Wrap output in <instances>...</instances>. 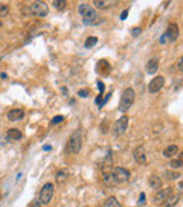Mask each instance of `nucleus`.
<instances>
[{"label": "nucleus", "instance_id": "1", "mask_svg": "<svg viewBox=\"0 0 183 207\" xmlns=\"http://www.w3.org/2000/svg\"><path fill=\"white\" fill-rule=\"evenodd\" d=\"M79 13L82 14L83 24H86V26H97V24L103 23V18L96 13V10L86 3H82L79 6Z\"/></svg>", "mask_w": 183, "mask_h": 207}, {"label": "nucleus", "instance_id": "2", "mask_svg": "<svg viewBox=\"0 0 183 207\" xmlns=\"http://www.w3.org/2000/svg\"><path fill=\"white\" fill-rule=\"evenodd\" d=\"M135 102V92L132 88H127L121 94V99H120V104H118V110L121 113H127L130 109L132 107Z\"/></svg>", "mask_w": 183, "mask_h": 207}, {"label": "nucleus", "instance_id": "3", "mask_svg": "<svg viewBox=\"0 0 183 207\" xmlns=\"http://www.w3.org/2000/svg\"><path fill=\"white\" fill-rule=\"evenodd\" d=\"M82 149V130H76L75 133H72V135L69 137L66 144V152L68 154H79Z\"/></svg>", "mask_w": 183, "mask_h": 207}, {"label": "nucleus", "instance_id": "4", "mask_svg": "<svg viewBox=\"0 0 183 207\" xmlns=\"http://www.w3.org/2000/svg\"><path fill=\"white\" fill-rule=\"evenodd\" d=\"M111 175L113 179H114L115 184H121V183H127L130 180V170L125 169V168H121V166H115L111 169Z\"/></svg>", "mask_w": 183, "mask_h": 207}, {"label": "nucleus", "instance_id": "5", "mask_svg": "<svg viewBox=\"0 0 183 207\" xmlns=\"http://www.w3.org/2000/svg\"><path fill=\"white\" fill-rule=\"evenodd\" d=\"M53 197V184L52 183H45L42 189L39 190L38 201L41 204H49Z\"/></svg>", "mask_w": 183, "mask_h": 207}, {"label": "nucleus", "instance_id": "6", "mask_svg": "<svg viewBox=\"0 0 183 207\" xmlns=\"http://www.w3.org/2000/svg\"><path fill=\"white\" fill-rule=\"evenodd\" d=\"M28 9H30L31 14L37 16V17H45L48 14V12H49L45 2H33L28 6Z\"/></svg>", "mask_w": 183, "mask_h": 207}, {"label": "nucleus", "instance_id": "7", "mask_svg": "<svg viewBox=\"0 0 183 207\" xmlns=\"http://www.w3.org/2000/svg\"><path fill=\"white\" fill-rule=\"evenodd\" d=\"M172 192H173V190H172V187H166V189L158 190V192L155 193V196H154V199H152V201H154L155 204H162V203H165V200L172 194Z\"/></svg>", "mask_w": 183, "mask_h": 207}, {"label": "nucleus", "instance_id": "8", "mask_svg": "<svg viewBox=\"0 0 183 207\" xmlns=\"http://www.w3.org/2000/svg\"><path fill=\"white\" fill-rule=\"evenodd\" d=\"M127 127H128V117L123 116L121 119H118L117 121L114 123V127H113V130H114L115 135H121V134L125 133Z\"/></svg>", "mask_w": 183, "mask_h": 207}, {"label": "nucleus", "instance_id": "9", "mask_svg": "<svg viewBox=\"0 0 183 207\" xmlns=\"http://www.w3.org/2000/svg\"><path fill=\"white\" fill-rule=\"evenodd\" d=\"M163 85H165V78L163 76H155L154 79L149 82L148 92L149 93H156V92H159L160 89L163 88Z\"/></svg>", "mask_w": 183, "mask_h": 207}, {"label": "nucleus", "instance_id": "10", "mask_svg": "<svg viewBox=\"0 0 183 207\" xmlns=\"http://www.w3.org/2000/svg\"><path fill=\"white\" fill-rule=\"evenodd\" d=\"M165 35H166V40H168L169 43H175V41L177 40V37H179V26L175 23L169 24Z\"/></svg>", "mask_w": 183, "mask_h": 207}, {"label": "nucleus", "instance_id": "11", "mask_svg": "<svg viewBox=\"0 0 183 207\" xmlns=\"http://www.w3.org/2000/svg\"><path fill=\"white\" fill-rule=\"evenodd\" d=\"M134 159L138 164H145L146 162V152H145V147L144 145H138L134 151Z\"/></svg>", "mask_w": 183, "mask_h": 207}, {"label": "nucleus", "instance_id": "12", "mask_svg": "<svg viewBox=\"0 0 183 207\" xmlns=\"http://www.w3.org/2000/svg\"><path fill=\"white\" fill-rule=\"evenodd\" d=\"M158 68H159V61H158L156 58H152V59H149L148 62H146L145 72L148 75H155L158 72Z\"/></svg>", "mask_w": 183, "mask_h": 207}, {"label": "nucleus", "instance_id": "13", "mask_svg": "<svg viewBox=\"0 0 183 207\" xmlns=\"http://www.w3.org/2000/svg\"><path fill=\"white\" fill-rule=\"evenodd\" d=\"M148 184L151 189L160 190L162 189V179H160L158 175H152V176H149V179H148Z\"/></svg>", "mask_w": 183, "mask_h": 207}, {"label": "nucleus", "instance_id": "14", "mask_svg": "<svg viewBox=\"0 0 183 207\" xmlns=\"http://www.w3.org/2000/svg\"><path fill=\"white\" fill-rule=\"evenodd\" d=\"M7 119L10 121H20V120L24 119V111L20 110V109H14V110H10L7 113Z\"/></svg>", "mask_w": 183, "mask_h": 207}, {"label": "nucleus", "instance_id": "15", "mask_svg": "<svg viewBox=\"0 0 183 207\" xmlns=\"http://www.w3.org/2000/svg\"><path fill=\"white\" fill-rule=\"evenodd\" d=\"M180 199H182V193H179V194H173V193H172V194L165 200V206L166 207H175L180 201Z\"/></svg>", "mask_w": 183, "mask_h": 207}, {"label": "nucleus", "instance_id": "16", "mask_svg": "<svg viewBox=\"0 0 183 207\" xmlns=\"http://www.w3.org/2000/svg\"><path fill=\"white\" fill-rule=\"evenodd\" d=\"M93 4H94L96 9H99V10H104V9H109V7H111V4H115V2H104V0H94V2H93Z\"/></svg>", "mask_w": 183, "mask_h": 207}, {"label": "nucleus", "instance_id": "17", "mask_svg": "<svg viewBox=\"0 0 183 207\" xmlns=\"http://www.w3.org/2000/svg\"><path fill=\"white\" fill-rule=\"evenodd\" d=\"M7 137L10 139H13V141H17V139H20L23 137V134H21V131H20L18 128H8Z\"/></svg>", "mask_w": 183, "mask_h": 207}, {"label": "nucleus", "instance_id": "18", "mask_svg": "<svg viewBox=\"0 0 183 207\" xmlns=\"http://www.w3.org/2000/svg\"><path fill=\"white\" fill-rule=\"evenodd\" d=\"M110 69H111V68H110V65L106 62V61H99V63H97V71L100 72L101 75H104V76H106V75H109Z\"/></svg>", "mask_w": 183, "mask_h": 207}, {"label": "nucleus", "instance_id": "19", "mask_svg": "<svg viewBox=\"0 0 183 207\" xmlns=\"http://www.w3.org/2000/svg\"><path fill=\"white\" fill-rule=\"evenodd\" d=\"M177 152H179L177 145H169V147L163 151V156H166V158H172V156H175Z\"/></svg>", "mask_w": 183, "mask_h": 207}, {"label": "nucleus", "instance_id": "20", "mask_svg": "<svg viewBox=\"0 0 183 207\" xmlns=\"http://www.w3.org/2000/svg\"><path fill=\"white\" fill-rule=\"evenodd\" d=\"M103 182H104V184H106L107 187H113V186H115V182H114V179H113L111 172H106V173H103Z\"/></svg>", "mask_w": 183, "mask_h": 207}, {"label": "nucleus", "instance_id": "21", "mask_svg": "<svg viewBox=\"0 0 183 207\" xmlns=\"http://www.w3.org/2000/svg\"><path fill=\"white\" fill-rule=\"evenodd\" d=\"M103 207H121V204L115 197H107L103 203Z\"/></svg>", "mask_w": 183, "mask_h": 207}, {"label": "nucleus", "instance_id": "22", "mask_svg": "<svg viewBox=\"0 0 183 207\" xmlns=\"http://www.w3.org/2000/svg\"><path fill=\"white\" fill-rule=\"evenodd\" d=\"M55 179H56V183H59V184L65 183V180H66V179H68V172H66V170H65V169L58 170V172H56Z\"/></svg>", "mask_w": 183, "mask_h": 207}, {"label": "nucleus", "instance_id": "23", "mask_svg": "<svg viewBox=\"0 0 183 207\" xmlns=\"http://www.w3.org/2000/svg\"><path fill=\"white\" fill-rule=\"evenodd\" d=\"M163 178H165L166 180H176V179L180 178V173L179 172H170V170H166V172L163 173Z\"/></svg>", "mask_w": 183, "mask_h": 207}, {"label": "nucleus", "instance_id": "24", "mask_svg": "<svg viewBox=\"0 0 183 207\" xmlns=\"http://www.w3.org/2000/svg\"><path fill=\"white\" fill-rule=\"evenodd\" d=\"M170 166L173 169H180L183 166V162H182V154H179V158L177 159H172L170 161Z\"/></svg>", "mask_w": 183, "mask_h": 207}, {"label": "nucleus", "instance_id": "25", "mask_svg": "<svg viewBox=\"0 0 183 207\" xmlns=\"http://www.w3.org/2000/svg\"><path fill=\"white\" fill-rule=\"evenodd\" d=\"M97 44V37H87V40L84 41V47L86 48H92Z\"/></svg>", "mask_w": 183, "mask_h": 207}, {"label": "nucleus", "instance_id": "26", "mask_svg": "<svg viewBox=\"0 0 183 207\" xmlns=\"http://www.w3.org/2000/svg\"><path fill=\"white\" fill-rule=\"evenodd\" d=\"M8 6L4 3H0V17H6V16L8 14Z\"/></svg>", "mask_w": 183, "mask_h": 207}, {"label": "nucleus", "instance_id": "27", "mask_svg": "<svg viewBox=\"0 0 183 207\" xmlns=\"http://www.w3.org/2000/svg\"><path fill=\"white\" fill-rule=\"evenodd\" d=\"M52 4H53V6H55L58 10H62L65 6H66V2H65V0H53Z\"/></svg>", "mask_w": 183, "mask_h": 207}, {"label": "nucleus", "instance_id": "28", "mask_svg": "<svg viewBox=\"0 0 183 207\" xmlns=\"http://www.w3.org/2000/svg\"><path fill=\"white\" fill-rule=\"evenodd\" d=\"M64 120H65L64 116H55L52 120H51V124H53V125H55V124H59V123H62Z\"/></svg>", "mask_w": 183, "mask_h": 207}, {"label": "nucleus", "instance_id": "29", "mask_svg": "<svg viewBox=\"0 0 183 207\" xmlns=\"http://www.w3.org/2000/svg\"><path fill=\"white\" fill-rule=\"evenodd\" d=\"M141 31H142V28H140V27H134V28L131 30V35L132 37H138V35L141 34Z\"/></svg>", "mask_w": 183, "mask_h": 207}, {"label": "nucleus", "instance_id": "30", "mask_svg": "<svg viewBox=\"0 0 183 207\" xmlns=\"http://www.w3.org/2000/svg\"><path fill=\"white\" fill-rule=\"evenodd\" d=\"M78 94L80 97H87L89 96V90H87V89H80V90L78 92Z\"/></svg>", "mask_w": 183, "mask_h": 207}, {"label": "nucleus", "instance_id": "31", "mask_svg": "<svg viewBox=\"0 0 183 207\" xmlns=\"http://www.w3.org/2000/svg\"><path fill=\"white\" fill-rule=\"evenodd\" d=\"M145 200H146V194H145V193H141V194H140V199H138V204L145 203Z\"/></svg>", "mask_w": 183, "mask_h": 207}, {"label": "nucleus", "instance_id": "32", "mask_svg": "<svg viewBox=\"0 0 183 207\" xmlns=\"http://www.w3.org/2000/svg\"><path fill=\"white\" fill-rule=\"evenodd\" d=\"M128 13H130V10H128V9L123 10V13H121V14H120V18H121V20H125V18H127V16H128Z\"/></svg>", "mask_w": 183, "mask_h": 207}, {"label": "nucleus", "instance_id": "33", "mask_svg": "<svg viewBox=\"0 0 183 207\" xmlns=\"http://www.w3.org/2000/svg\"><path fill=\"white\" fill-rule=\"evenodd\" d=\"M97 88H99V92H100V94L104 92V83L100 82V80H97Z\"/></svg>", "mask_w": 183, "mask_h": 207}, {"label": "nucleus", "instance_id": "34", "mask_svg": "<svg viewBox=\"0 0 183 207\" xmlns=\"http://www.w3.org/2000/svg\"><path fill=\"white\" fill-rule=\"evenodd\" d=\"M182 62H183V58L180 57V58H179V61H177V68H179V72H182V71H183V63H182Z\"/></svg>", "mask_w": 183, "mask_h": 207}, {"label": "nucleus", "instance_id": "35", "mask_svg": "<svg viewBox=\"0 0 183 207\" xmlns=\"http://www.w3.org/2000/svg\"><path fill=\"white\" fill-rule=\"evenodd\" d=\"M111 97V93H109V94H106V97H104V100H101V107H103L104 104H106L107 102H109V99Z\"/></svg>", "mask_w": 183, "mask_h": 207}, {"label": "nucleus", "instance_id": "36", "mask_svg": "<svg viewBox=\"0 0 183 207\" xmlns=\"http://www.w3.org/2000/svg\"><path fill=\"white\" fill-rule=\"evenodd\" d=\"M96 104L99 106V109L101 107V94H99V96L96 97Z\"/></svg>", "mask_w": 183, "mask_h": 207}, {"label": "nucleus", "instance_id": "37", "mask_svg": "<svg viewBox=\"0 0 183 207\" xmlns=\"http://www.w3.org/2000/svg\"><path fill=\"white\" fill-rule=\"evenodd\" d=\"M166 41H168V40H166V35H165V34H163V35H162V37H160V41H159V43H160V44H165V43H166Z\"/></svg>", "mask_w": 183, "mask_h": 207}, {"label": "nucleus", "instance_id": "38", "mask_svg": "<svg viewBox=\"0 0 183 207\" xmlns=\"http://www.w3.org/2000/svg\"><path fill=\"white\" fill-rule=\"evenodd\" d=\"M30 207H41V203H39V201H34Z\"/></svg>", "mask_w": 183, "mask_h": 207}, {"label": "nucleus", "instance_id": "39", "mask_svg": "<svg viewBox=\"0 0 183 207\" xmlns=\"http://www.w3.org/2000/svg\"><path fill=\"white\" fill-rule=\"evenodd\" d=\"M51 149H52L51 145H44V151H51Z\"/></svg>", "mask_w": 183, "mask_h": 207}, {"label": "nucleus", "instance_id": "40", "mask_svg": "<svg viewBox=\"0 0 183 207\" xmlns=\"http://www.w3.org/2000/svg\"><path fill=\"white\" fill-rule=\"evenodd\" d=\"M0 76H2V79H6V78H7V75H6L4 72H2V75H0Z\"/></svg>", "mask_w": 183, "mask_h": 207}, {"label": "nucleus", "instance_id": "41", "mask_svg": "<svg viewBox=\"0 0 183 207\" xmlns=\"http://www.w3.org/2000/svg\"><path fill=\"white\" fill-rule=\"evenodd\" d=\"M62 92H64V93L66 94V93H68V89H66V88H62Z\"/></svg>", "mask_w": 183, "mask_h": 207}, {"label": "nucleus", "instance_id": "42", "mask_svg": "<svg viewBox=\"0 0 183 207\" xmlns=\"http://www.w3.org/2000/svg\"><path fill=\"white\" fill-rule=\"evenodd\" d=\"M0 27H2V21H0Z\"/></svg>", "mask_w": 183, "mask_h": 207}]
</instances>
